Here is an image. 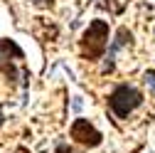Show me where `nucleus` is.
<instances>
[{"label": "nucleus", "instance_id": "6", "mask_svg": "<svg viewBox=\"0 0 155 153\" xmlns=\"http://www.w3.org/2000/svg\"><path fill=\"white\" fill-rule=\"evenodd\" d=\"M0 69H3V74L8 76V82H10V84L17 82V69H15L12 59H0Z\"/></svg>", "mask_w": 155, "mask_h": 153}, {"label": "nucleus", "instance_id": "5", "mask_svg": "<svg viewBox=\"0 0 155 153\" xmlns=\"http://www.w3.org/2000/svg\"><path fill=\"white\" fill-rule=\"evenodd\" d=\"M25 52L17 47L15 40H0V59H22Z\"/></svg>", "mask_w": 155, "mask_h": 153}, {"label": "nucleus", "instance_id": "10", "mask_svg": "<svg viewBox=\"0 0 155 153\" xmlns=\"http://www.w3.org/2000/svg\"><path fill=\"white\" fill-rule=\"evenodd\" d=\"M0 126H3V109H0Z\"/></svg>", "mask_w": 155, "mask_h": 153}, {"label": "nucleus", "instance_id": "4", "mask_svg": "<svg viewBox=\"0 0 155 153\" xmlns=\"http://www.w3.org/2000/svg\"><path fill=\"white\" fill-rule=\"evenodd\" d=\"M133 45V35L128 27H118V32H116V40L111 42L108 47V54H106V64H104V72H113V59H116V52L123 49V47H130Z\"/></svg>", "mask_w": 155, "mask_h": 153}, {"label": "nucleus", "instance_id": "9", "mask_svg": "<svg viewBox=\"0 0 155 153\" xmlns=\"http://www.w3.org/2000/svg\"><path fill=\"white\" fill-rule=\"evenodd\" d=\"M54 151H57V153H79V151H74L71 146H67V143H57Z\"/></svg>", "mask_w": 155, "mask_h": 153}, {"label": "nucleus", "instance_id": "7", "mask_svg": "<svg viewBox=\"0 0 155 153\" xmlns=\"http://www.w3.org/2000/svg\"><path fill=\"white\" fill-rule=\"evenodd\" d=\"M35 8H54V0H30Z\"/></svg>", "mask_w": 155, "mask_h": 153}, {"label": "nucleus", "instance_id": "3", "mask_svg": "<svg viewBox=\"0 0 155 153\" xmlns=\"http://www.w3.org/2000/svg\"><path fill=\"white\" fill-rule=\"evenodd\" d=\"M69 136L76 141V143H81V146H86V148H96L101 143V131L96 128L89 119H74V124H71V128H69Z\"/></svg>", "mask_w": 155, "mask_h": 153}, {"label": "nucleus", "instance_id": "2", "mask_svg": "<svg viewBox=\"0 0 155 153\" xmlns=\"http://www.w3.org/2000/svg\"><path fill=\"white\" fill-rule=\"evenodd\" d=\"M140 104H143V94L130 84H118L108 94V106L118 119H128Z\"/></svg>", "mask_w": 155, "mask_h": 153}, {"label": "nucleus", "instance_id": "8", "mask_svg": "<svg viewBox=\"0 0 155 153\" xmlns=\"http://www.w3.org/2000/svg\"><path fill=\"white\" fill-rule=\"evenodd\" d=\"M143 79H145V82H148V84L155 89V69H148V72L143 74Z\"/></svg>", "mask_w": 155, "mask_h": 153}, {"label": "nucleus", "instance_id": "1", "mask_svg": "<svg viewBox=\"0 0 155 153\" xmlns=\"http://www.w3.org/2000/svg\"><path fill=\"white\" fill-rule=\"evenodd\" d=\"M79 47H81V57L84 59H89V62L99 59V57L106 52V47H108V22L106 20H91L89 27L81 35Z\"/></svg>", "mask_w": 155, "mask_h": 153}]
</instances>
